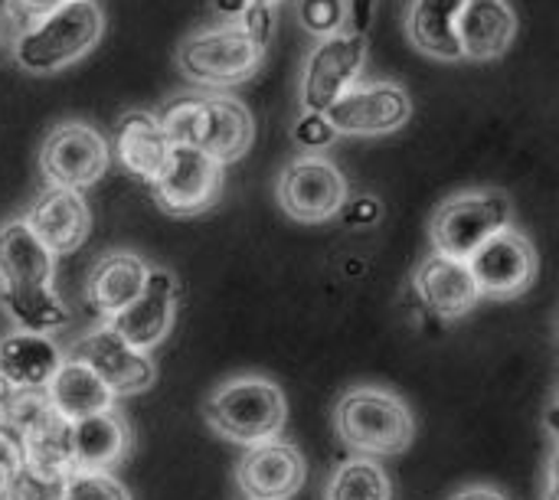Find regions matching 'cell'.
Returning a JSON list of instances; mask_svg holds the SVG:
<instances>
[{"label": "cell", "mask_w": 559, "mask_h": 500, "mask_svg": "<svg viewBox=\"0 0 559 500\" xmlns=\"http://www.w3.org/2000/svg\"><path fill=\"white\" fill-rule=\"evenodd\" d=\"M465 0H413L409 16H406V33L413 46L432 59L442 62H459L462 46H459V13Z\"/></svg>", "instance_id": "d4e9b609"}, {"label": "cell", "mask_w": 559, "mask_h": 500, "mask_svg": "<svg viewBox=\"0 0 559 500\" xmlns=\"http://www.w3.org/2000/svg\"><path fill=\"white\" fill-rule=\"evenodd\" d=\"M147 272H151V265L134 252H124V249L105 252V255H98V262L88 272L85 298L98 318L111 321L144 291Z\"/></svg>", "instance_id": "603a6c76"}, {"label": "cell", "mask_w": 559, "mask_h": 500, "mask_svg": "<svg viewBox=\"0 0 559 500\" xmlns=\"http://www.w3.org/2000/svg\"><path fill=\"white\" fill-rule=\"evenodd\" d=\"M160 118L164 134L177 147H197L216 164H236L255 141L252 111L223 92L213 95H190L177 98Z\"/></svg>", "instance_id": "7a4b0ae2"}, {"label": "cell", "mask_w": 559, "mask_h": 500, "mask_svg": "<svg viewBox=\"0 0 559 500\" xmlns=\"http://www.w3.org/2000/svg\"><path fill=\"white\" fill-rule=\"evenodd\" d=\"M334 128L324 115H314V111H305L295 124V141L308 151V154H321L324 147L334 144Z\"/></svg>", "instance_id": "f546056e"}, {"label": "cell", "mask_w": 559, "mask_h": 500, "mask_svg": "<svg viewBox=\"0 0 559 500\" xmlns=\"http://www.w3.org/2000/svg\"><path fill=\"white\" fill-rule=\"evenodd\" d=\"M514 203L504 190H468L449 197L429 223L432 252L468 262L491 236L508 229Z\"/></svg>", "instance_id": "52a82bcc"}, {"label": "cell", "mask_w": 559, "mask_h": 500, "mask_svg": "<svg viewBox=\"0 0 559 500\" xmlns=\"http://www.w3.org/2000/svg\"><path fill=\"white\" fill-rule=\"evenodd\" d=\"M23 465V452H20V442L13 432H7L0 426V500H3V488L10 481V475Z\"/></svg>", "instance_id": "1f68e13d"}, {"label": "cell", "mask_w": 559, "mask_h": 500, "mask_svg": "<svg viewBox=\"0 0 559 500\" xmlns=\"http://www.w3.org/2000/svg\"><path fill=\"white\" fill-rule=\"evenodd\" d=\"M334 432L360 459H393L413 445L416 419L393 390L357 386L334 406Z\"/></svg>", "instance_id": "277c9868"}, {"label": "cell", "mask_w": 559, "mask_h": 500, "mask_svg": "<svg viewBox=\"0 0 559 500\" xmlns=\"http://www.w3.org/2000/svg\"><path fill=\"white\" fill-rule=\"evenodd\" d=\"M111 167V147L102 131L85 121H66L52 128L39 151V174L46 187L59 190H85L105 177Z\"/></svg>", "instance_id": "9c48e42d"}, {"label": "cell", "mask_w": 559, "mask_h": 500, "mask_svg": "<svg viewBox=\"0 0 559 500\" xmlns=\"http://www.w3.org/2000/svg\"><path fill=\"white\" fill-rule=\"evenodd\" d=\"M324 500H393V485L377 459L357 455L331 472Z\"/></svg>", "instance_id": "484cf974"}, {"label": "cell", "mask_w": 559, "mask_h": 500, "mask_svg": "<svg viewBox=\"0 0 559 500\" xmlns=\"http://www.w3.org/2000/svg\"><path fill=\"white\" fill-rule=\"evenodd\" d=\"M544 500H557V449L550 452V462H547V485H544Z\"/></svg>", "instance_id": "74e56055"}, {"label": "cell", "mask_w": 559, "mask_h": 500, "mask_svg": "<svg viewBox=\"0 0 559 500\" xmlns=\"http://www.w3.org/2000/svg\"><path fill=\"white\" fill-rule=\"evenodd\" d=\"M298 20L301 26L314 36H334L344 29L347 16H344V0H298Z\"/></svg>", "instance_id": "f1b7e54d"}, {"label": "cell", "mask_w": 559, "mask_h": 500, "mask_svg": "<svg viewBox=\"0 0 559 500\" xmlns=\"http://www.w3.org/2000/svg\"><path fill=\"white\" fill-rule=\"evenodd\" d=\"M278 203L298 223L334 219L347 203V177L324 154H298L278 174Z\"/></svg>", "instance_id": "30bf717a"}, {"label": "cell", "mask_w": 559, "mask_h": 500, "mask_svg": "<svg viewBox=\"0 0 559 500\" xmlns=\"http://www.w3.org/2000/svg\"><path fill=\"white\" fill-rule=\"evenodd\" d=\"M46 400L49 406L66 419V422H79L88 419L95 413H108L115 409L118 396L79 360H62L59 370L52 373V380L46 383Z\"/></svg>", "instance_id": "cb8c5ba5"}, {"label": "cell", "mask_w": 559, "mask_h": 500, "mask_svg": "<svg viewBox=\"0 0 559 500\" xmlns=\"http://www.w3.org/2000/svg\"><path fill=\"white\" fill-rule=\"evenodd\" d=\"M66 357L85 364L115 396L147 393L157 380V367H154L151 354L121 341L108 324H98L95 331L82 334L69 347Z\"/></svg>", "instance_id": "7c38bea8"}, {"label": "cell", "mask_w": 559, "mask_h": 500, "mask_svg": "<svg viewBox=\"0 0 559 500\" xmlns=\"http://www.w3.org/2000/svg\"><path fill=\"white\" fill-rule=\"evenodd\" d=\"M367 52H370L367 36H357L350 29L318 39L301 69V85H298L301 108L314 111V115H328V108L347 88H354L360 82Z\"/></svg>", "instance_id": "ba28073f"}, {"label": "cell", "mask_w": 559, "mask_h": 500, "mask_svg": "<svg viewBox=\"0 0 559 500\" xmlns=\"http://www.w3.org/2000/svg\"><path fill=\"white\" fill-rule=\"evenodd\" d=\"M344 219L350 223V226H373L377 219H380V200L377 197H354V200H347L344 203Z\"/></svg>", "instance_id": "d6a6232c"}, {"label": "cell", "mask_w": 559, "mask_h": 500, "mask_svg": "<svg viewBox=\"0 0 559 500\" xmlns=\"http://www.w3.org/2000/svg\"><path fill=\"white\" fill-rule=\"evenodd\" d=\"M62 3H69V0H10L7 16H13V20L23 26V23L43 16V13H49V10H56V7H62Z\"/></svg>", "instance_id": "e575fe53"}, {"label": "cell", "mask_w": 559, "mask_h": 500, "mask_svg": "<svg viewBox=\"0 0 559 500\" xmlns=\"http://www.w3.org/2000/svg\"><path fill=\"white\" fill-rule=\"evenodd\" d=\"M265 59V49L246 36L236 20L190 33L177 46L180 72L203 88H233L249 82Z\"/></svg>", "instance_id": "8992f818"}, {"label": "cell", "mask_w": 559, "mask_h": 500, "mask_svg": "<svg viewBox=\"0 0 559 500\" xmlns=\"http://www.w3.org/2000/svg\"><path fill=\"white\" fill-rule=\"evenodd\" d=\"M305 478H308L305 455L285 439H272L246 449L236 465V485L246 500L295 498Z\"/></svg>", "instance_id": "2e32d148"}, {"label": "cell", "mask_w": 559, "mask_h": 500, "mask_svg": "<svg viewBox=\"0 0 559 500\" xmlns=\"http://www.w3.org/2000/svg\"><path fill=\"white\" fill-rule=\"evenodd\" d=\"M62 491H66V478L20 465L3 488V500H62Z\"/></svg>", "instance_id": "4316f807"}, {"label": "cell", "mask_w": 559, "mask_h": 500, "mask_svg": "<svg viewBox=\"0 0 559 500\" xmlns=\"http://www.w3.org/2000/svg\"><path fill=\"white\" fill-rule=\"evenodd\" d=\"M203 419L219 439L252 449L282 436L288 403L278 383L265 377H236L206 396Z\"/></svg>", "instance_id": "5b68a950"}, {"label": "cell", "mask_w": 559, "mask_h": 500, "mask_svg": "<svg viewBox=\"0 0 559 500\" xmlns=\"http://www.w3.org/2000/svg\"><path fill=\"white\" fill-rule=\"evenodd\" d=\"M56 255L20 219L0 223V308L16 331L56 334L69 308L56 291Z\"/></svg>", "instance_id": "6da1fadb"}, {"label": "cell", "mask_w": 559, "mask_h": 500, "mask_svg": "<svg viewBox=\"0 0 559 500\" xmlns=\"http://www.w3.org/2000/svg\"><path fill=\"white\" fill-rule=\"evenodd\" d=\"M177 305H180V282L174 272L167 269H151L144 291L111 321H105L121 341H128L131 347L151 354L154 347H160L174 328L177 318Z\"/></svg>", "instance_id": "9a60e30c"}, {"label": "cell", "mask_w": 559, "mask_h": 500, "mask_svg": "<svg viewBox=\"0 0 559 500\" xmlns=\"http://www.w3.org/2000/svg\"><path fill=\"white\" fill-rule=\"evenodd\" d=\"M69 445H72V472H108L118 468L131 445V426L118 409L95 413L88 419H79L69 426Z\"/></svg>", "instance_id": "ffe728a7"}, {"label": "cell", "mask_w": 559, "mask_h": 500, "mask_svg": "<svg viewBox=\"0 0 559 500\" xmlns=\"http://www.w3.org/2000/svg\"><path fill=\"white\" fill-rule=\"evenodd\" d=\"M344 29L357 33V36H367L373 16H377V0H344Z\"/></svg>", "instance_id": "836d02e7"}, {"label": "cell", "mask_w": 559, "mask_h": 500, "mask_svg": "<svg viewBox=\"0 0 559 500\" xmlns=\"http://www.w3.org/2000/svg\"><path fill=\"white\" fill-rule=\"evenodd\" d=\"M236 23L246 29V36L252 43H259L262 49L272 43V33H275V7H246Z\"/></svg>", "instance_id": "4dcf8cb0"}, {"label": "cell", "mask_w": 559, "mask_h": 500, "mask_svg": "<svg viewBox=\"0 0 559 500\" xmlns=\"http://www.w3.org/2000/svg\"><path fill=\"white\" fill-rule=\"evenodd\" d=\"M105 33V16L95 0H69L20 26L13 39V59L36 75L62 72L88 56Z\"/></svg>", "instance_id": "3957f363"}, {"label": "cell", "mask_w": 559, "mask_h": 500, "mask_svg": "<svg viewBox=\"0 0 559 500\" xmlns=\"http://www.w3.org/2000/svg\"><path fill=\"white\" fill-rule=\"evenodd\" d=\"M111 154L118 157V164L141 183H154L157 174L164 170L167 164V154H170V138L164 134L160 128V118L154 111H141V108H131L124 111L118 121H115V134L108 141Z\"/></svg>", "instance_id": "d6986e66"}, {"label": "cell", "mask_w": 559, "mask_h": 500, "mask_svg": "<svg viewBox=\"0 0 559 500\" xmlns=\"http://www.w3.org/2000/svg\"><path fill=\"white\" fill-rule=\"evenodd\" d=\"M154 200L170 216L206 213L223 190V164L206 157L197 147H170L164 170L151 183Z\"/></svg>", "instance_id": "4fadbf2b"}, {"label": "cell", "mask_w": 559, "mask_h": 500, "mask_svg": "<svg viewBox=\"0 0 559 500\" xmlns=\"http://www.w3.org/2000/svg\"><path fill=\"white\" fill-rule=\"evenodd\" d=\"M282 0H213V10L226 20H236L246 7H275Z\"/></svg>", "instance_id": "d590c367"}, {"label": "cell", "mask_w": 559, "mask_h": 500, "mask_svg": "<svg viewBox=\"0 0 559 500\" xmlns=\"http://www.w3.org/2000/svg\"><path fill=\"white\" fill-rule=\"evenodd\" d=\"M66 354L49 334L13 331L0 337V383L23 393H43Z\"/></svg>", "instance_id": "7402d4cb"}, {"label": "cell", "mask_w": 559, "mask_h": 500, "mask_svg": "<svg viewBox=\"0 0 559 500\" xmlns=\"http://www.w3.org/2000/svg\"><path fill=\"white\" fill-rule=\"evenodd\" d=\"M23 223L59 259V255H72L88 239L92 210L79 190L46 187L29 206V213L23 216Z\"/></svg>", "instance_id": "e0dca14e"}, {"label": "cell", "mask_w": 559, "mask_h": 500, "mask_svg": "<svg viewBox=\"0 0 559 500\" xmlns=\"http://www.w3.org/2000/svg\"><path fill=\"white\" fill-rule=\"evenodd\" d=\"M455 33L462 59L488 62L511 49L518 36V13L511 0H465Z\"/></svg>", "instance_id": "44dd1931"}, {"label": "cell", "mask_w": 559, "mask_h": 500, "mask_svg": "<svg viewBox=\"0 0 559 500\" xmlns=\"http://www.w3.org/2000/svg\"><path fill=\"white\" fill-rule=\"evenodd\" d=\"M324 118L337 138H383L413 118V98L396 82H357L328 108Z\"/></svg>", "instance_id": "8fae6325"}, {"label": "cell", "mask_w": 559, "mask_h": 500, "mask_svg": "<svg viewBox=\"0 0 559 500\" xmlns=\"http://www.w3.org/2000/svg\"><path fill=\"white\" fill-rule=\"evenodd\" d=\"M62 500H131V495L108 472H72L66 478Z\"/></svg>", "instance_id": "83f0119b"}, {"label": "cell", "mask_w": 559, "mask_h": 500, "mask_svg": "<svg viewBox=\"0 0 559 500\" xmlns=\"http://www.w3.org/2000/svg\"><path fill=\"white\" fill-rule=\"evenodd\" d=\"M452 500H508L498 488H488V485H475V488H465L459 491Z\"/></svg>", "instance_id": "8d00e7d4"}, {"label": "cell", "mask_w": 559, "mask_h": 500, "mask_svg": "<svg viewBox=\"0 0 559 500\" xmlns=\"http://www.w3.org/2000/svg\"><path fill=\"white\" fill-rule=\"evenodd\" d=\"M7 7H10V0H0V16H7Z\"/></svg>", "instance_id": "f35d334b"}, {"label": "cell", "mask_w": 559, "mask_h": 500, "mask_svg": "<svg viewBox=\"0 0 559 500\" xmlns=\"http://www.w3.org/2000/svg\"><path fill=\"white\" fill-rule=\"evenodd\" d=\"M413 288H416L419 301L426 305V311L442 318V321L465 318L481 301L468 262L449 259V255H439V252H432V255H426L419 262V269L413 275Z\"/></svg>", "instance_id": "ac0fdd59"}, {"label": "cell", "mask_w": 559, "mask_h": 500, "mask_svg": "<svg viewBox=\"0 0 559 500\" xmlns=\"http://www.w3.org/2000/svg\"><path fill=\"white\" fill-rule=\"evenodd\" d=\"M468 269L475 275V285H478L481 298L511 301V298H521L524 291H531V285H534V278H537V249L521 229L508 226L498 236H491L468 259Z\"/></svg>", "instance_id": "5bb4252c"}]
</instances>
